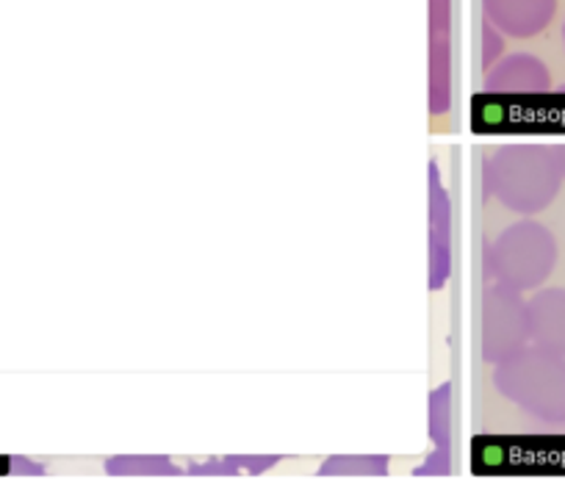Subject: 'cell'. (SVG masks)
Returning a JSON list of instances; mask_svg holds the SVG:
<instances>
[{"instance_id": "cell-1", "label": "cell", "mask_w": 565, "mask_h": 479, "mask_svg": "<svg viewBox=\"0 0 565 479\" xmlns=\"http://www.w3.org/2000/svg\"><path fill=\"white\" fill-rule=\"evenodd\" d=\"M488 192L513 214L532 216L554 203L563 170L548 145H504L486 167Z\"/></svg>"}, {"instance_id": "cell-2", "label": "cell", "mask_w": 565, "mask_h": 479, "mask_svg": "<svg viewBox=\"0 0 565 479\" xmlns=\"http://www.w3.org/2000/svg\"><path fill=\"white\" fill-rule=\"evenodd\" d=\"M493 385L530 416L548 424L565 422V358L524 347L493 366Z\"/></svg>"}, {"instance_id": "cell-3", "label": "cell", "mask_w": 565, "mask_h": 479, "mask_svg": "<svg viewBox=\"0 0 565 479\" xmlns=\"http://www.w3.org/2000/svg\"><path fill=\"white\" fill-rule=\"evenodd\" d=\"M493 277L513 291H537L557 264V242L552 231L535 220H521L504 227L488 249Z\"/></svg>"}, {"instance_id": "cell-4", "label": "cell", "mask_w": 565, "mask_h": 479, "mask_svg": "<svg viewBox=\"0 0 565 479\" xmlns=\"http://www.w3.org/2000/svg\"><path fill=\"white\" fill-rule=\"evenodd\" d=\"M480 350L482 361L502 363L530 347V316L519 291L491 283L482 291L480 305Z\"/></svg>"}, {"instance_id": "cell-5", "label": "cell", "mask_w": 565, "mask_h": 479, "mask_svg": "<svg viewBox=\"0 0 565 479\" xmlns=\"http://www.w3.org/2000/svg\"><path fill=\"white\" fill-rule=\"evenodd\" d=\"M532 347L565 358V288H537L526 302Z\"/></svg>"}, {"instance_id": "cell-6", "label": "cell", "mask_w": 565, "mask_h": 479, "mask_svg": "<svg viewBox=\"0 0 565 479\" xmlns=\"http://www.w3.org/2000/svg\"><path fill=\"white\" fill-rule=\"evenodd\" d=\"M557 0H486V12L497 29L510 36H535L554 18Z\"/></svg>"}, {"instance_id": "cell-7", "label": "cell", "mask_w": 565, "mask_h": 479, "mask_svg": "<svg viewBox=\"0 0 565 479\" xmlns=\"http://www.w3.org/2000/svg\"><path fill=\"white\" fill-rule=\"evenodd\" d=\"M488 89L499 95H543L548 89V70L530 53H515L499 62L488 75Z\"/></svg>"}, {"instance_id": "cell-8", "label": "cell", "mask_w": 565, "mask_h": 479, "mask_svg": "<svg viewBox=\"0 0 565 479\" xmlns=\"http://www.w3.org/2000/svg\"><path fill=\"white\" fill-rule=\"evenodd\" d=\"M322 477H383L388 473L385 455H333L319 466Z\"/></svg>"}, {"instance_id": "cell-9", "label": "cell", "mask_w": 565, "mask_h": 479, "mask_svg": "<svg viewBox=\"0 0 565 479\" xmlns=\"http://www.w3.org/2000/svg\"><path fill=\"white\" fill-rule=\"evenodd\" d=\"M106 471L111 477H170L178 468L164 455H117L106 462Z\"/></svg>"}, {"instance_id": "cell-10", "label": "cell", "mask_w": 565, "mask_h": 479, "mask_svg": "<svg viewBox=\"0 0 565 479\" xmlns=\"http://www.w3.org/2000/svg\"><path fill=\"white\" fill-rule=\"evenodd\" d=\"M449 385H444L441 391L433 394V435H436V444L447 446L449 438Z\"/></svg>"}, {"instance_id": "cell-11", "label": "cell", "mask_w": 565, "mask_h": 479, "mask_svg": "<svg viewBox=\"0 0 565 479\" xmlns=\"http://www.w3.org/2000/svg\"><path fill=\"white\" fill-rule=\"evenodd\" d=\"M554 156H557L559 170H563V178H565V141L563 145H554Z\"/></svg>"}, {"instance_id": "cell-12", "label": "cell", "mask_w": 565, "mask_h": 479, "mask_svg": "<svg viewBox=\"0 0 565 479\" xmlns=\"http://www.w3.org/2000/svg\"><path fill=\"white\" fill-rule=\"evenodd\" d=\"M563 36H565V29H563Z\"/></svg>"}]
</instances>
